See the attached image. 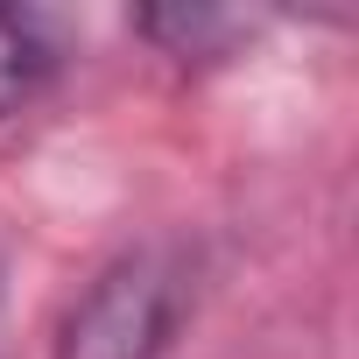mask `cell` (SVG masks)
<instances>
[{"label": "cell", "instance_id": "2", "mask_svg": "<svg viewBox=\"0 0 359 359\" xmlns=\"http://www.w3.org/2000/svg\"><path fill=\"white\" fill-rule=\"evenodd\" d=\"M57 43L36 15H15V8H0V120H15L22 106L43 99V85L57 78Z\"/></svg>", "mask_w": 359, "mask_h": 359}, {"label": "cell", "instance_id": "3", "mask_svg": "<svg viewBox=\"0 0 359 359\" xmlns=\"http://www.w3.org/2000/svg\"><path fill=\"white\" fill-rule=\"evenodd\" d=\"M134 29H141L148 43H162L169 57L191 64V57H219L247 22H240V15H219V8H155V15H141Z\"/></svg>", "mask_w": 359, "mask_h": 359}, {"label": "cell", "instance_id": "1", "mask_svg": "<svg viewBox=\"0 0 359 359\" xmlns=\"http://www.w3.org/2000/svg\"><path fill=\"white\" fill-rule=\"evenodd\" d=\"M191 296L198 268L184 247H134L64 310L57 359H162L191 317Z\"/></svg>", "mask_w": 359, "mask_h": 359}]
</instances>
